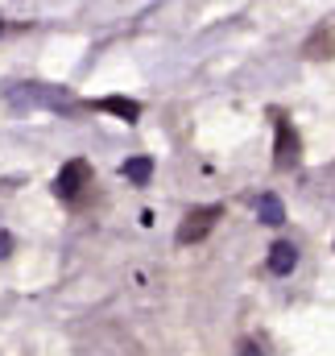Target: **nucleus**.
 Here are the masks:
<instances>
[{
  "instance_id": "obj_3",
  "label": "nucleus",
  "mask_w": 335,
  "mask_h": 356,
  "mask_svg": "<svg viewBox=\"0 0 335 356\" xmlns=\"http://www.w3.org/2000/svg\"><path fill=\"white\" fill-rule=\"evenodd\" d=\"M273 162H277V170H290V166L298 162V133H294V124H290V120H277V145H273Z\"/></svg>"
},
{
  "instance_id": "obj_1",
  "label": "nucleus",
  "mask_w": 335,
  "mask_h": 356,
  "mask_svg": "<svg viewBox=\"0 0 335 356\" xmlns=\"http://www.w3.org/2000/svg\"><path fill=\"white\" fill-rule=\"evenodd\" d=\"M224 216V207L220 203H207V207H195V211H186L182 216V224H178V245H195V241H203L211 228H215V220Z\"/></svg>"
},
{
  "instance_id": "obj_8",
  "label": "nucleus",
  "mask_w": 335,
  "mask_h": 356,
  "mask_svg": "<svg viewBox=\"0 0 335 356\" xmlns=\"http://www.w3.org/2000/svg\"><path fill=\"white\" fill-rule=\"evenodd\" d=\"M236 356H265V353H261L252 340H240V344H236Z\"/></svg>"
},
{
  "instance_id": "obj_6",
  "label": "nucleus",
  "mask_w": 335,
  "mask_h": 356,
  "mask_svg": "<svg viewBox=\"0 0 335 356\" xmlns=\"http://www.w3.org/2000/svg\"><path fill=\"white\" fill-rule=\"evenodd\" d=\"M256 216H261V224H281V220H286V207H281V199H277V195H261Z\"/></svg>"
},
{
  "instance_id": "obj_5",
  "label": "nucleus",
  "mask_w": 335,
  "mask_h": 356,
  "mask_svg": "<svg viewBox=\"0 0 335 356\" xmlns=\"http://www.w3.org/2000/svg\"><path fill=\"white\" fill-rule=\"evenodd\" d=\"M95 108H99V112H112V116H120V120H137V116H141V104H137V99H124V95L95 99Z\"/></svg>"
},
{
  "instance_id": "obj_4",
  "label": "nucleus",
  "mask_w": 335,
  "mask_h": 356,
  "mask_svg": "<svg viewBox=\"0 0 335 356\" xmlns=\"http://www.w3.org/2000/svg\"><path fill=\"white\" fill-rule=\"evenodd\" d=\"M265 266H269V273L281 277V273H290V269L298 266V249H294L290 241H277V245L269 249V261H265Z\"/></svg>"
},
{
  "instance_id": "obj_9",
  "label": "nucleus",
  "mask_w": 335,
  "mask_h": 356,
  "mask_svg": "<svg viewBox=\"0 0 335 356\" xmlns=\"http://www.w3.org/2000/svg\"><path fill=\"white\" fill-rule=\"evenodd\" d=\"M0 33H4V21H0Z\"/></svg>"
},
{
  "instance_id": "obj_2",
  "label": "nucleus",
  "mask_w": 335,
  "mask_h": 356,
  "mask_svg": "<svg viewBox=\"0 0 335 356\" xmlns=\"http://www.w3.org/2000/svg\"><path fill=\"white\" fill-rule=\"evenodd\" d=\"M87 178H91V166H87V162H67V166L58 170V178H54L58 199H75V195L87 186Z\"/></svg>"
},
{
  "instance_id": "obj_7",
  "label": "nucleus",
  "mask_w": 335,
  "mask_h": 356,
  "mask_svg": "<svg viewBox=\"0 0 335 356\" xmlns=\"http://www.w3.org/2000/svg\"><path fill=\"white\" fill-rule=\"evenodd\" d=\"M120 175L129 178V182H137V186H145V182L154 178V162H149V158H133V162L120 166Z\"/></svg>"
}]
</instances>
